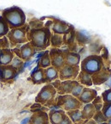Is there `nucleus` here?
<instances>
[{
    "label": "nucleus",
    "mask_w": 111,
    "mask_h": 124,
    "mask_svg": "<svg viewBox=\"0 0 111 124\" xmlns=\"http://www.w3.org/2000/svg\"><path fill=\"white\" fill-rule=\"evenodd\" d=\"M52 21H49L44 27L40 29H29L27 33V41H30L31 45L38 49H45L50 44V26H51Z\"/></svg>",
    "instance_id": "nucleus-1"
},
{
    "label": "nucleus",
    "mask_w": 111,
    "mask_h": 124,
    "mask_svg": "<svg viewBox=\"0 0 111 124\" xmlns=\"http://www.w3.org/2000/svg\"><path fill=\"white\" fill-rule=\"evenodd\" d=\"M2 16L11 29L21 28L26 24L25 13L17 6H12L4 10L2 12Z\"/></svg>",
    "instance_id": "nucleus-2"
},
{
    "label": "nucleus",
    "mask_w": 111,
    "mask_h": 124,
    "mask_svg": "<svg viewBox=\"0 0 111 124\" xmlns=\"http://www.w3.org/2000/svg\"><path fill=\"white\" fill-rule=\"evenodd\" d=\"M104 67L103 57L99 55H90L86 57L81 62V72L88 73L89 75H93L98 73Z\"/></svg>",
    "instance_id": "nucleus-3"
},
{
    "label": "nucleus",
    "mask_w": 111,
    "mask_h": 124,
    "mask_svg": "<svg viewBox=\"0 0 111 124\" xmlns=\"http://www.w3.org/2000/svg\"><path fill=\"white\" fill-rule=\"evenodd\" d=\"M28 29V24H25L21 28L10 29L6 35L10 42V46L11 47H14L18 44H25L28 42L27 38V33Z\"/></svg>",
    "instance_id": "nucleus-4"
},
{
    "label": "nucleus",
    "mask_w": 111,
    "mask_h": 124,
    "mask_svg": "<svg viewBox=\"0 0 111 124\" xmlns=\"http://www.w3.org/2000/svg\"><path fill=\"white\" fill-rule=\"evenodd\" d=\"M56 93V90L53 87L52 85H44L37 95L35 101L37 103H39V104L52 105L54 104Z\"/></svg>",
    "instance_id": "nucleus-5"
},
{
    "label": "nucleus",
    "mask_w": 111,
    "mask_h": 124,
    "mask_svg": "<svg viewBox=\"0 0 111 124\" xmlns=\"http://www.w3.org/2000/svg\"><path fill=\"white\" fill-rule=\"evenodd\" d=\"M56 105H58L61 108H62L63 109H65L66 111H71L80 109L82 104L78 98L72 95H62L56 98Z\"/></svg>",
    "instance_id": "nucleus-6"
},
{
    "label": "nucleus",
    "mask_w": 111,
    "mask_h": 124,
    "mask_svg": "<svg viewBox=\"0 0 111 124\" xmlns=\"http://www.w3.org/2000/svg\"><path fill=\"white\" fill-rule=\"evenodd\" d=\"M67 50L53 48L49 52L50 58V62L53 67L60 70L65 66V54Z\"/></svg>",
    "instance_id": "nucleus-7"
},
{
    "label": "nucleus",
    "mask_w": 111,
    "mask_h": 124,
    "mask_svg": "<svg viewBox=\"0 0 111 124\" xmlns=\"http://www.w3.org/2000/svg\"><path fill=\"white\" fill-rule=\"evenodd\" d=\"M14 54H16V56L20 58L22 60H30L32 57H33L36 54L37 49L34 48L30 42H27L25 44H23L20 47H15V48L12 49Z\"/></svg>",
    "instance_id": "nucleus-8"
},
{
    "label": "nucleus",
    "mask_w": 111,
    "mask_h": 124,
    "mask_svg": "<svg viewBox=\"0 0 111 124\" xmlns=\"http://www.w3.org/2000/svg\"><path fill=\"white\" fill-rule=\"evenodd\" d=\"M80 73V67L79 66H68L65 65L62 69L59 71V78L62 81H66V80H70L74 79Z\"/></svg>",
    "instance_id": "nucleus-9"
},
{
    "label": "nucleus",
    "mask_w": 111,
    "mask_h": 124,
    "mask_svg": "<svg viewBox=\"0 0 111 124\" xmlns=\"http://www.w3.org/2000/svg\"><path fill=\"white\" fill-rule=\"evenodd\" d=\"M17 70L15 69L11 65L0 66V79L3 82H9L14 78H18Z\"/></svg>",
    "instance_id": "nucleus-10"
},
{
    "label": "nucleus",
    "mask_w": 111,
    "mask_h": 124,
    "mask_svg": "<svg viewBox=\"0 0 111 124\" xmlns=\"http://www.w3.org/2000/svg\"><path fill=\"white\" fill-rule=\"evenodd\" d=\"M74 81L72 80H66V81L60 82L59 80H56L52 85L56 90H57V91L60 94L62 95H68L69 93H71L72 88L74 86Z\"/></svg>",
    "instance_id": "nucleus-11"
},
{
    "label": "nucleus",
    "mask_w": 111,
    "mask_h": 124,
    "mask_svg": "<svg viewBox=\"0 0 111 124\" xmlns=\"http://www.w3.org/2000/svg\"><path fill=\"white\" fill-rule=\"evenodd\" d=\"M52 30L56 35H65L68 33L73 28V26L67 23L66 22L60 21V20H55L52 21Z\"/></svg>",
    "instance_id": "nucleus-12"
},
{
    "label": "nucleus",
    "mask_w": 111,
    "mask_h": 124,
    "mask_svg": "<svg viewBox=\"0 0 111 124\" xmlns=\"http://www.w3.org/2000/svg\"><path fill=\"white\" fill-rule=\"evenodd\" d=\"M97 97V91L93 89H89V88H84L81 95L78 97V100L81 103H90L92 101Z\"/></svg>",
    "instance_id": "nucleus-13"
},
{
    "label": "nucleus",
    "mask_w": 111,
    "mask_h": 124,
    "mask_svg": "<svg viewBox=\"0 0 111 124\" xmlns=\"http://www.w3.org/2000/svg\"><path fill=\"white\" fill-rule=\"evenodd\" d=\"M111 75V72H109L108 69H103L98 73H95L92 76V83L94 85H101V84L106 82L109 78Z\"/></svg>",
    "instance_id": "nucleus-14"
},
{
    "label": "nucleus",
    "mask_w": 111,
    "mask_h": 124,
    "mask_svg": "<svg viewBox=\"0 0 111 124\" xmlns=\"http://www.w3.org/2000/svg\"><path fill=\"white\" fill-rule=\"evenodd\" d=\"M80 61V55L74 52H69L67 49L65 54V65L72 66H77Z\"/></svg>",
    "instance_id": "nucleus-15"
},
{
    "label": "nucleus",
    "mask_w": 111,
    "mask_h": 124,
    "mask_svg": "<svg viewBox=\"0 0 111 124\" xmlns=\"http://www.w3.org/2000/svg\"><path fill=\"white\" fill-rule=\"evenodd\" d=\"M15 57L14 53L11 49L6 48L0 51V66H8L11 63Z\"/></svg>",
    "instance_id": "nucleus-16"
},
{
    "label": "nucleus",
    "mask_w": 111,
    "mask_h": 124,
    "mask_svg": "<svg viewBox=\"0 0 111 124\" xmlns=\"http://www.w3.org/2000/svg\"><path fill=\"white\" fill-rule=\"evenodd\" d=\"M30 124H49V118L47 113L44 111L35 112L30 120Z\"/></svg>",
    "instance_id": "nucleus-17"
},
{
    "label": "nucleus",
    "mask_w": 111,
    "mask_h": 124,
    "mask_svg": "<svg viewBox=\"0 0 111 124\" xmlns=\"http://www.w3.org/2000/svg\"><path fill=\"white\" fill-rule=\"evenodd\" d=\"M66 114L62 109H57V110H50L49 117L51 124H60V122L65 117Z\"/></svg>",
    "instance_id": "nucleus-18"
},
{
    "label": "nucleus",
    "mask_w": 111,
    "mask_h": 124,
    "mask_svg": "<svg viewBox=\"0 0 111 124\" xmlns=\"http://www.w3.org/2000/svg\"><path fill=\"white\" fill-rule=\"evenodd\" d=\"M44 74L45 83H50V82L54 81L57 78L59 72H58L57 69H56L53 66H50V67L44 70Z\"/></svg>",
    "instance_id": "nucleus-19"
},
{
    "label": "nucleus",
    "mask_w": 111,
    "mask_h": 124,
    "mask_svg": "<svg viewBox=\"0 0 111 124\" xmlns=\"http://www.w3.org/2000/svg\"><path fill=\"white\" fill-rule=\"evenodd\" d=\"M81 113H82V118L85 119V120L88 121V120H91L94 116V115L96 113V109L94 108L93 104L90 103L85 105L82 111H81Z\"/></svg>",
    "instance_id": "nucleus-20"
},
{
    "label": "nucleus",
    "mask_w": 111,
    "mask_h": 124,
    "mask_svg": "<svg viewBox=\"0 0 111 124\" xmlns=\"http://www.w3.org/2000/svg\"><path fill=\"white\" fill-rule=\"evenodd\" d=\"M75 38H76L77 41L80 44H86L89 43L92 40L90 34H88L85 30H80L77 31L75 33Z\"/></svg>",
    "instance_id": "nucleus-21"
},
{
    "label": "nucleus",
    "mask_w": 111,
    "mask_h": 124,
    "mask_svg": "<svg viewBox=\"0 0 111 124\" xmlns=\"http://www.w3.org/2000/svg\"><path fill=\"white\" fill-rule=\"evenodd\" d=\"M62 39H63V42L69 46V50H72V46L74 43V39H75L74 28L73 27L68 33L65 34V35H63Z\"/></svg>",
    "instance_id": "nucleus-22"
},
{
    "label": "nucleus",
    "mask_w": 111,
    "mask_h": 124,
    "mask_svg": "<svg viewBox=\"0 0 111 124\" xmlns=\"http://www.w3.org/2000/svg\"><path fill=\"white\" fill-rule=\"evenodd\" d=\"M31 80H32V82H33V84H35V85L45 83V81H44V69L38 68V71H37L33 75L31 76Z\"/></svg>",
    "instance_id": "nucleus-23"
},
{
    "label": "nucleus",
    "mask_w": 111,
    "mask_h": 124,
    "mask_svg": "<svg viewBox=\"0 0 111 124\" xmlns=\"http://www.w3.org/2000/svg\"><path fill=\"white\" fill-rule=\"evenodd\" d=\"M78 78L79 82L80 83V85H85L86 86H91V85H93L92 79V76L89 75L88 73L84 72H80L79 73V75L77 76Z\"/></svg>",
    "instance_id": "nucleus-24"
},
{
    "label": "nucleus",
    "mask_w": 111,
    "mask_h": 124,
    "mask_svg": "<svg viewBox=\"0 0 111 124\" xmlns=\"http://www.w3.org/2000/svg\"><path fill=\"white\" fill-rule=\"evenodd\" d=\"M67 116L69 117L72 122L74 123H78V122H80L83 120L82 118V113L81 110L80 109H75V110H71L68 111Z\"/></svg>",
    "instance_id": "nucleus-25"
},
{
    "label": "nucleus",
    "mask_w": 111,
    "mask_h": 124,
    "mask_svg": "<svg viewBox=\"0 0 111 124\" xmlns=\"http://www.w3.org/2000/svg\"><path fill=\"white\" fill-rule=\"evenodd\" d=\"M51 65V62H50V54H49V51H45L44 54L43 55V57L39 60V63L38 64V66H39V68H48Z\"/></svg>",
    "instance_id": "nucleus-26"
},
{
    "label": "nucleus",
    "mask_w": 111,
    "mask_h": 124,
    "mask_svg": "<svg viewBox=\"0 0 111 124\" xmlns=\"http://www.w3.org/2000/svg\"><path fill=\"white\" fill-rule=\"evenodd\" d=\"M9 31H10V27L8 25V23L3 18L2 16H0V38L6 36Z\"/></svg>",
    "instance_id": "nucleus-27"
},
{
    "label": "nucleus",
    "mask_w": 111,
    "mask_h": 124,
    "mask_svg": "<svg viewBox=\"0 0 111 124\" xmlns=\"http://www.w3.org/2000/svg\"><path fill=\"white\" fill-rule=\"evenodd\" d=\"M50 42H51V46H53L54 48H57L62 45L63 43V39L62 36L60 35H51L50 37Z\"/></svg>",
    "instance_id": "nucleus-28"
},
{
    "label": "nucleus",
    "mask_w": 111,
    "mask_h": 124,
    "mask_svg": "<svg viewBox=\"0 0 111 124\" xmlns=\"http://www.w3.org/2000/svg\"><path fill=\"white\" fill-rule=\"evenodd\" d=\"M83 89H84V86L82 85L79 83L77 81H74V86L72 88V91H71V94L72 96L76 98H78L81 95V93L83 91Z\"/></svg>",
    "instance_id": "nucleus-29"
},
{
    "label": "nucleus",
    "mask_w": 111,
    "mask_h": 124,
    "mask_svg": "<svg viewBox=\"0 0 111 124\" xmlns=\"http://www.w3.org/2000/svg\"><path fill=\"white\" fill-rule=\"evenodd\" d=\"M12 66H13L15 69L17 70L18 74L21 73V69H22V66H23V61L22 60H21L20 58H18L17 56H15L12 60L11 63H10Z\"/></svg>",
    "instance_id": "nucleus-30"
},
{
    "label": "nucleus",
    "mask_w": 111,
    "mask_h": 124,
    "mask_svg": "<svg viewBox=\"0 0 111 124\" xmlns=\"http://www.w3.org/2000/svg\"><path fill=\"white\" fill-rule=\"evenodd\" d=\"M102 113L107 120L111 119V103H104L102 108Z\"/></svg>",
    "instance_id": "nucleus-31"
},
{
    "label": "nucleus",
    "mask_w": 111,
    "mask_h": 124,
    "mask_svg": "<svg viewBox=\"0 0 111 124\" xmlns=\"http://www.w3.org/2000/svg\"><path fill=\"white\" fill-rule=\"evenodd\" d=\"M93 118V121L96 123L98 124H100V123H104V122H107V119L104 117V114L102 113V111H97L96 113H95V115H94V116L92 117Z\"/></svg>",
    "instance_id": "nucleus-32"
},
{
    "label": "nucleus",
    "mask_w": 111,
    "mask_h": 124,
    "mask_svg": "<svg viewBox=\"0 0 111 124\" xmlns=\"http://www.w3.org/2000/svg\"><path fill=\"white\" fill-rule=\"evenodd\" d=\"M92 104H93L94 108L97 111H100L103 108V105H104V103L102 101V97H97L96 98L92 101Z\"/></svg>",
    "instance_id": "nucleus-33"
},
{
    "label": "nucleus",
    "mask_w": 111,
    "mask_h": 124,
    "mask_svg": "<svg viewBox=\"0 0 111 124\" xmlns=\"http://www.w3.org/2000/svg\"><path fill=\"white\" fill-rule=\"evenodd\" d=\"M6 48H10V42L6 36L0 38V51L4 50Z\"/></svg>",
    "instance_id": "nucleus-34"
},
{
    "label": "nucleus",
    "mask_w": 111,
    "mask_h": 124,
    "mask_svg": "<svg viewBox=\"0 0 111 124\" xmlns=\"http://www.w3.org/2000/svg\"><path fill=\"white\" fill-rule=\"evenodd\" d=\"M28 26L31 27L29 29H40L43 27V23L40 20H33L29 23Z\"/></svg>",
    "instance_id": "nucleus-35"
},
{
    "label": "nucleus",
    "mask_w": 111,
    "mask_h": 124,
    "mask_svg": "<svg viewBox=\"0 0 111 124\" xmlns=\"http://www.w3.org/2000/svg\"><path fill=\"white\" fill-rule=\"evenodd\" d=\"M102 97L104 103H111V88L103 92Z\"/></svg>",
    "instance_id": "nucleus-36"
},
{
    "label": "nucleus",
    "mask_w": 111,
    "mask_h": 124,
    "mask_svg": "<svg viewBox=\"0 0 111 124\" xmlns=\"http://www.w3.org/2000/svg\"><path fill=\"white\" fill-rule=\"evenodd\" d=\"M33 63H35L34 60H26L24 63H23V66H22V69H21V72L26 69V68L29 67L31 65H33Z\"/></svg>",
    "instance_id": "nucleus-37"
},
{
    "label": "nucleus",
    "mask_w": 111,
    "mask_h": 124,
    "mask_svg": "<svg viewBox=\"0 0 111 124\" xmlns=\"http://www.w3.org/2000/svg\"><path fill=\"white\" fill-rule=\"evenodd\" d=\"M60 124H73V123H72V121L69 119L68 116L66 115L65 117L63 118V120L61 122H60Z\"/></svg>",
    "instance_id": "nucleus-38"
},
{
    "label": "nucleus",
    "mask_w": 111,
    "mask_h": 124,
    "mask_svg": "<svg viewBox=\"0 0 111 124\" xmlns=\"http://www.w3.org/2000/svg\"><path fill=\"white\" fill-rule=\"evenodd\" d=\"M30 120H31V117H26V118H24L23 120H21L20 124H28L29 122H30Z\"/></svg>",
    "instance_id": "nucleus-39"
},
{
    "label": "nucleus",
    "mask_w": 111,
    "mask_h": 124,
    "mask_svg": "<svg viewBox=\"0 0 111 124\" xmlns=\"http://www.w3.org/2000/svg\"><path fill=\"white\" fill-rule=\"evenodd\" d=\"M44 52H40V53H38V54H37L36 56H35V57L37 58L36 60H40V59L43 57V55H44Z\"/></svg>",
    "instance_id": "nucleus-40"
},
{
    "label": "nucleus",
    "mask_w": 111,
    "mask_h": 124,
    "mask_svg": "<svg viewBox=\"0 0 111 124\" xmlns=\"http://www.w3.org/2000/svg\"><path fill=\"white\" fill-rule=\"evenodd\" d=\"M38 68H39V66H35V67H34V68H33V70H32V72H30V75H31V76H32V75H33V74H34V73H35V72H37V71H38Z\"/></svg>",
    "instance_id": "nucleus-41"
},
{
    "label": "nucleus",
    "mask_w": 111,
    "mask_h": 124,
    "mask_svg": "<svg viewBox=\"0 0 111 124\" xmlns=\"http://www.w3.org/2000/svg\"><path fill=\"white\" fill-rule=\"evenodd\" d=\"M86 124H97V123H96V122H94L93 120H89L88 122H86Z\"/></svg>",
    "instance_id": "nucleus-42"
},
{
    "label": "nucleus",
    "mask_w": 111,
    "mask_h": 124,
    "mask_svg": "<svg viewBox=\"0 0 111 124\" xmlns=\"http://www.w3.org/2000/svg\"><path fill=\"white\" fill-rule=\"evenodd\" d=\"M108 123H109V124H111V119H109V120H108Z\"/></svg>",
    "instance_id": "nucleus-43"
},
{
    "label": "nucleus",
    "mask_w": 111,
    "mask_h": 124,
    "mask_svg": "<svg viewBox=\"0 0 111 124\" xmlns=\"http://www.w3.org/2000/svg\"><path fill=\"white\" fill-rule=\"evenodd\" d=\"M100 124H109L108 122H104V123H100Z\"/></svg>",
    "instance_id": "nucleus-44"
},
{
    "label": "nucleus",
    "mask_w": 111,
    "mask_h": 124,
    "mask_svg": "<svg viewBox=\"0 0 111 124\" xmlns=\"http://www.w3.org/2000/svg\"><path fill=\"white\" fill-rule=\"evenodd\" d=\"M0 81H1V79H0Z\"/></svg>",
    "instance_id": "nucleus-45"
}]
</instances>
